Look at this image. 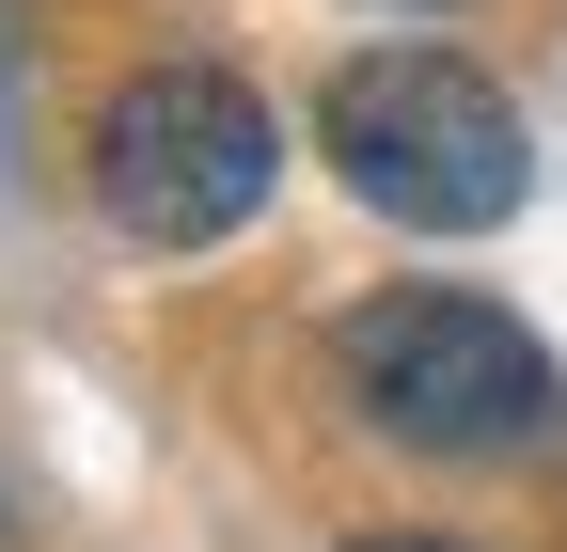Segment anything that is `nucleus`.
Here are the masks:
<instances>
[{"label":"nucleus","instance_id":"f257e3e1","mask_svg":"<svg viewBox=\"0 0 567 552\" xmlns=\"http://www.w3.org/2000/svg\"><path fill=\"white\" fill-rule=\"evenodd\" d=\"M316 159L410 237H505L536 143H520V95L457 48H347L316 80Z\"/></svg>","mask_w":567,"mask_h":552},{"label":"nucleus","instance_id":"7ed1b4c3","mask_svg":"<svg viewBox=\"0 0 567 552\" xmlns=\"http://www.w3.org/2000/svg\"><path fill=\"white\" fill-rule=\"evenodd\" d=\"M95 205H111V237L142 253H205V237H237L252 205L284 190V126L252 80H221V63H142V80H111L95 111Z\"/></svg>","mask_w":567,"mask_h":552},{"label":"nucleus","instance_id":"20e7f679","mask_svg":"<svg viewBox=\"0 0 567 552\" xmlns=\"http://www.w3.org/2000/svg\"><path fill=\"white\" fill-rule=\"evenodd\" d=\"M347 552H442V536H347Z\"/></svg>","mask_w":567,"mask_h":552},{"label":"nucleus","instance_id":"39448f33","mask_svg":"<svg viewBox=\"0 0 567 552\" xmlns=\"http://www.w3.org/2000/svg\"><path fill=\"white\" fill-rule=\"evenodd\" d=\"M394 17H442V0H394Z\"/></svg>","mask_w":567,"mask_h":552},{"label":"nucleus","instance_id":"f03ea898","mask_svg":"<svg viewBox=\"0 0 567 552\" xmlns=\"http://www.w3.org/2000/svg\"><path fill=\"white\" fill-rule=\"evenodd\" d=\"M347 395H363V427L410 442V458H536L567 427L551 348L505 300H473V285H379L347 316Z\"/></svg>","mask_w":567,"mask_h":552}]
</instances>
